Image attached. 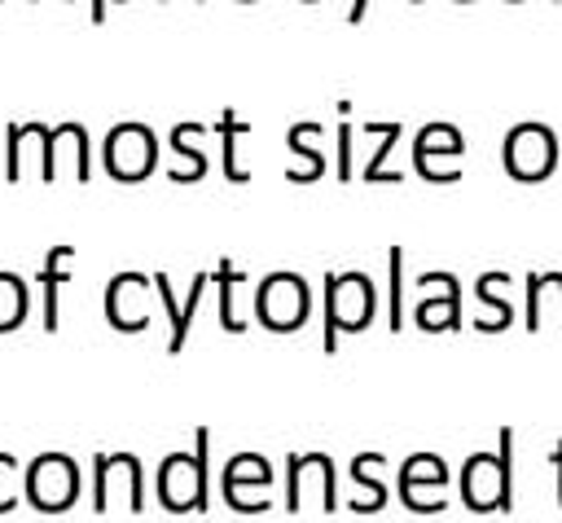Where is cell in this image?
<instances>
[{
    "label": "cell",
    "mask_w": 562,
    "mask_h": 523,
    "mask_svg": "<svg viewBox=\"0 0 562 523\" xmlns=\"http://www.w3.org/2000/svg\"><path fill=\"white\" fill-rule=\"evenodd\" d=\"M307 316V286L294 272H272L259 286V321L268 330H299Z\"/></svg>",
    "instance_id": "3"
},
{
    "label": "cell",
    "mask_w": 562,
    "mask_h": 523,
    "mask_svg": "<svg viewBox=\"0 0 562 523\" xmlns=\"http://www.w3.org/2000/svg\"><path fill=\"white\" fill-rule=\"evenodd\" d=\"M364 9H369V0H351V13H347V18H351V22H360V18H364Z\"/></svg>",
    "instance_id": "7"
},
{
    "label": "cell",
    "mask_w": 562,
    "mask_h": 523,
    "mask_svg": "<svg viewBox=\"0 0 562 523\" xmlns=\"http://www.w3.org/2000/svg\"><path fill=\"white\" fill-rule=\"evenodd\" d=\"M105 4H110V0H92V22H101V18H105Z\"/></svg>",
    "instance_id": "8"
},
{
    "label": "cell",
    "mask_w": 562,
    "mask_h": 523,
    "mask_svg": "<svg viewBox=\"0 0 562 523\" xmlns=\"http://www.w3.org/2000/svg\"><path fill=\"white\" fill-rule=\"evenodd\" d=\"M307 4H316V0H307Z\"/></svg>",
    "instance_id": "9"
},
{
    "label": "cell",
    "mask_w": 562,
    "mask_h": 523,
    "mask_svg": "<svg viewBox=\"0 0 562 523\" xmlns=\"http://www.w3.org/2000/svg\"><path fill=\"white\" fill-rule=\"evenodd\" d=\"M154 167V132L145 123H119L105 136V171L114 180H140Z\"/></svg>",
    "instance_id": "2"
},
{
    "label": "cell",
    "mask_w": 562,
    "mask_h": 523,
    "mask_svg": "<svg viewBox=\"0 0 562 523\" xmlns=\"http://www.w3.org/2000/svg\"><path fill=\"white\" fill-rule=\"evenodd\" d=\"M241 4H250V0H241Z\"/></svg>",
    "instance_id": "10"
},
{
    "label": "cell",
    "mask_w": 562,
    "mask_h": 523,
    "mask_svg": "<svg viewBox=\"0 0 562 523\" xmlns=\"http://www.w3.org/2000/svg\"><path fill=\"white\" fill-rule=\"evenodd\" d=\"M75 461L70 457H57V453H48V457H40L35 466H31V475H26V488H31V497L40 501V505H66L70 497H75Z\"/></svg>",
    "instance_id": "5"
},
{
    "label": "cell",
    "mask_w": 562,
    "mask_h": 523,
    "mask_svg": "<svg viewBox=\"0 0 562 523\" xmlns=\"http://www.w3.org/2000/svg\"><path fill=\"white\" fill-rule=\"evenodd\" d=\"M26 316V290L13 272H0V330H13Z\"/></svg>",
    "instance_id": "6"
},
{
    "label": "cell",
    "mask_w": 562,
    "mask_h": 523,
    "mask_svg": "<svg viewBox=\"0 0 562 523\" xmlns=\"http://www.w3.org/2000/svg\"><path fill=\"white\" fill-rule=\"evenodd\" d=\"M558 163V141L544 123H518L505 136V167L514 180H544Z\"/></svg>",
    "instance_id": "1"
},
{
    "label": "cell",
    "mask_w": 562,
    "mask_h": 523,
    "mask_svg": "<svg viewBox=\"0 0 562 523\" xmlns=\"http://www.w3.org/2000/svg\"><path fill=\"white\" fill-rule=\"evenodd\" d=\"M369 312H373V290H369V281H364L360 272L334 277V281H329V334H325V343L334 347V334H338V330H360V325L369 321Z\"/></svg>",
    "instance_id": "4"
}]
</instances>
